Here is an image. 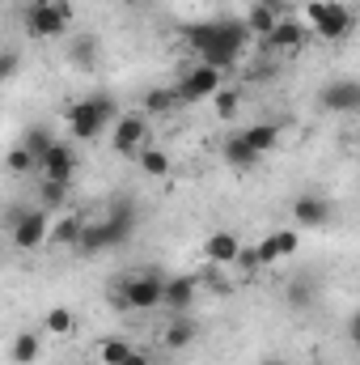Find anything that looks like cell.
Segmentation results:
<instances>
[{"mask_svg": "<svg viewBox=\"0 0 360 365\" xmlns=\"http://www.w3.org/2000/svg\"><path fill=\"white\" fill-rule=\"evenodd\" d=\"M255 255H259V268H268V264H275V259H280V255H275V242H271V238H263V242L255 247Z\"/></svg>", "mask_w": 360, "mask_h": 365, "instance_id": "cell-33", "label": "cell"}, {"mask_svg": "<svg viewBox=\"0 0 360 365\" xmlns=\"http://www.w3.org/2000/svg\"><path fill=\"white\" fill-rule=\"evenodd\" d=\"M136 162H140V170H144L149 179H166V175H170V153H166V149H149V145H144V149L136 153Z\"/></svg>", "mask_w": 360, "mask_h": 365, "instance_id": "cell-22", "label": "cell"}, {"mask_svg": "<svg viewBox=\"0 0 360 365\" xmlns=\"http://www.w3.org/2000/svg\"><path fill=\"white\" fill-rule=\"evenodd\" d=\"M191 51L199 56V64L229 73L238 64V56L250 47V30L242 26V17H221V21H199L186 30Z\"/></svg>", "mask_w": 360, "mask_h": 365, "instance_id": "cell-1", "label": "cell"}, {"mask_svg": "<svg viewBox=\"0 0 360 365\" xmlns=\"http://www.w3.org/2000/svg\"><path fill=\"white\" fill-rule=\"evenodd\" d=\"M68 60H73L77 68H93V60H97V38H90V34L73 38V47H68Z\"/></svg>", "mask_w": 360, "mask_h": 365, "instance_id": "cell-25", "label": "cell"}, {"mask_svg": "<svg viewBox=\"0 0 360 365\" xmlns=\"http://www.w3.org/2000/svg\"><path fill=\"white\" fill-rule=\"evenodd\" d=\"M153 365H157V361H153Z\"/></svg>", "mask_w": 360, "mask_h": 365, "instance_id": "cell-37", "label": "cell"}, {"mask_svg": "<svg viewBox=\"0 0 360 365\" xmlns=\"http://www.w3.org/2000/svg\"><path fill=\"white\" fill-rule=\"evenodd\" d=\"M238 102H242V98H238V90H225V86H221V90L212 93V106H216V115H225V119L238 110Z\"/></svg>", "mask_w": 360, "mask_h": 365, "instance_id": "cell-32", "label": "cell"}, {"mask_svg": "<svg viewBox=\"0 0 360 365\" xmlns=\"http://www.w3.org/2000/svg\"><path fill=\"white\" fill-rule=\"evenodd\" d=\"M68 4L64 0H30L21 9V21H26V34L30 38H64L68 30Z\"/></svg>", "mask_w": 360, "mask_h": 365, "instance_id": "cell-5", "label": "cell"}, {"mask_svg": "<svg viewBox=\"0 0 360 365\" xmlns=\"http://www.w3.org/2000/svg\"><path fill=\"white\" fill-rule=\"evenodd\" d=\"M97 353H102V361L106 365H123V357L132 353V344H127V340H102Z\"/></svg>", "mask_w": 360, "mask_h": 365, "instance_id": "cell-30", "label": "cell"}, {"mask_svg": "<svg viewBox=\"0 0 360 365\" xmlns=\"http://www.w3.org/2000/svg\"><path fill=\"white\" fill-rule=\"evenodd\" d=\"M123 365H153V357H149L144 349H132V353L123 357Z\"/></svg>", "mask_w": 360, "mask_h": 365, "instance_id": "cell-34", "label": "cell"}, {"mask_svg": "<svg viewBox=\"0 0 360 365\" xmlns=\"http://www.w3.org/2000/svg\"><path fill=\"white\" fill-rule=\"evenodd\" d=\"M81 225H85V217H60V221L47 230V242H55V247H77Z\"/></svg>", "mask_w": 360, "mask_h": 365, "instance_id": "cell-20", "label": "cell"}, {"mask_svg": "<svg viewBox=\"0 0 360 365\" xmlns=\"http://www.w3.org/2000/svg\"><path fill=\"white\" fill-rule=\"evenodd\" d=\"M242 140H246V145L263 158V153H271V149H275L280 128H275V123H255V128H246V132H242Z\"/></svg>", "mask_w": 360, "mask_h": 365, "instance_id": "cell-21", "label": "cell"}, {"mask_svg": "<svg viewBox=\"0 0 360 365\" xmlns=\"http://www.w3.org/2000/svg\"><path fill=\"white\" fill-rule=\"evenodd\" d=\"M43 323H47V331H51V336H73V331H77V314H73L68 306H51Z\"/></svg>", "mask_w": 360, "mask_h": 365, "instance_id": "cell-24", "label": "cell"}, {"mask_svg": "<svg viewBox=\"0 0 360 365\" xmlns=\"http://www.w3.org/2000/svg\"><path fill=\"white\" fill-rule=\"evenodd\" d=\"M9 225H13V247H17V251H38V247L47 242L51 212H47V208H26V212H13Z\"/></svg>", "mask_w": 360, "mask_h": 365, "instance_id": "cell-7", "label": "cell"}, {"mask_svg": "<svg viewBox=\"0 0 360 365\" xmlns=\"http://www.w3.org/2000/svg\"><path fill=\"white\" fill-rule=\"evenodd\" d=\"M179 106V93L174 90H149L144 93V115H166Z\"/></svg>", "mask_w": 360, "mask_h": 365, "instance_id": "cell-26", "label": "cell"}, {"mask_svg": "<svg viewBox=\"0 0 360 365\" xmlns=\"http://www.w3.org/2000/svg\"><path fill=\"white\" fill-rule=\"evenodd\" d=\"M322 106L331 115H352L360 106V81H331L322 90Z\"/></svg>", "mask_w": 360, "mask_h": 365, "instance_id": "cell-13", "label": "cell"}, {"mask_svg": "<svg viewBox=\"0 0 360 365\" xmlns=\"http://www.w3.org/2000/svg\"><path fill=\"white\" fill-rule=\"evenodd\" d=\"M331 212H335V208H331L322 195H301V200L292 204V221H297V225H327Z\"/></svg>", "mask_w": 360, "mask_h": 365, "instance_id": "cell-15", "label": "cell"}, {"mask_svg": "<svg viewBox=\"0 0 360 365\" xmlns=\"http://www.w3.org/2000/svg\"><path fill=\"white\" fill-rule=\"evenodd\" d=\"M271 242H275V255L284 259V255H292V251L301 247V234H297V230H275V234H271Z\"/></svg>", "mask_w": 360, "mask_h": 365, "instance_id": "cell-31", "label": "cell"}, {"mask_svg": "<svg viewBox=\"0 0 360 365\" xmlns=\"http://www.w3.org/2000/svg\"><path fill=\"white\" fill-rule=\"evenodd\" d=\"M38 353H43V340H38L34 331H21V336L13 340V349H9V357H13L17 365H34Z\"/></svg>", "mask_w": 360, "mask_h": 365, "instance_id": "cell-23", "label": "cell"}, {"mask_svg": "<svg viewBox=\"0 0 360 365\" xmlns=\"http://www.w3.org/2000/svg\"><path fill=\"white\" fill-rule=\"evenodd\" d=\"M136 230V212L132 208H115L110 217H93L81 225V238H77V251L81 255H106L115 247H123Z\"/></svg>", "mask_w": 360, "mask_h": 365, "instance_id": "cell-2", "label": "cell"}, {"mask_svg": "<svg viewBox=\"0 0 360 365\" xmlns=\"http://www.w3.org/2000/svg\"><path fill=\"white\" fill-rule=\"evenodd\" d=\"M195 340V323L186 319V314H174L170 323H166V331H162V344L166 349H186Z\"/></svg>", "mask_w": 360, "mask_h": 365, "instance_id": "cell-18", "label": "cell"}, {"mask_svg": "<svg viewBox=\"0 0 360 365\" xmlns=\"http://www.w3.org/2000/svg\"><path fill=\"white\" fill-rule=\"evenodd\" d=\"M17 73H21V51L4 47V51H0V86H9Z\"/></svg>", "mask_w": 360, "mask_h": 365, "instance_id": "cell-28", "label": "cell"}, {"mask_svg": "<svg viewBox=\"0 0 360 365\" xmlns=\"http://www.w3.org/2000/svg\"><path fill=\"white\" fill-rule=\"evenodd\" d=\"M238 251H242V242H238V234H229V230H221V234H212V238L203 242V259H208V264H216V268L233 264V259H238Z\"/></svg>", "mask_w": 360, "mask_h": 365, "instance_id": "cell-14", "label": "cell"}, {"mask_svg": "<svg viewBox=\"0 0 360 365\" xmlns=\"http://www.w3.org/2000/svg\"><path fill=\"white\" fill-rule=\"evenodd\" d=\"M115 149L119 153H127V158H136L144 145H149V119H144V110L140 115H119L115 119Z\"/></svg>", "mask_w": 360, "mask_h": 365, "instance_id": "cell-9", "label": "cell"}, {"mask_svg": "<svg viewBox=\"0 0 360 365\" xmlns=\"http://www.w3.org/2000/svg\"><path fill=\"white\" fill-rule=\"evenodd\" d=\"M123 110H119V102L110 98V93H85L81 102H73L68 106V128H73V136L77 140H93L106 123H115Z\"/></svg>", "mask_w": 360, "mask_h": 365, "instance_id": "cell-3", "label": "cell"}, {"mask_svg": "<svg viewBox=\"0 0 360 365\" xmlns=\"http://www.w3.org/2000/svg\"><path fill=\"white\" fill-rule=\"evenodd\" d=\"M225 162H229L233 170H250V166H259V153H255V149L242 140V132H238V136L225 140Z\"/></svg>", "mask_w": 360, "mask_h": 365, "instance_id": "cell-17", "label": "cell"}, {"mask_svg": "<svg viewBox=\"0 0 360 365\" xmlns=\"http://www.w3.org/2000/svg\"><path fill=\"white\" fill-rule=\"evenodd\" d=\"M195 293H199V280H195V276H170V280L162 284V306L174 310V314H186L191 302H195Z\"/></svg>", "mask_w": 360, "mask_h": 365, "instance_id": "cell-12", "label": "cell"}, {"mask_svg": "<svg viewBox=\"0 0 360 365\" xmlns=\"http://www.w3.org/2000/svg\"><path fill=\"white\" fill-rule=\"evenodd\" d=\"M275 21H280V13H275L271 4H263V0H259V4H255V9H250L246 17H242V26L250 30V38H268Z\"/></svg>", "mask_w": 360, "mask_h": 365, "instance_id": "cell-16", "label": "cell"}, {"mask_svg": "<svg viewBox=\"0 0 360 365\" xmlns=\"http://www.w3.org/2000/svg\"><path fill=\"white\" fill-rule=\"evenodd\" d=\"M123 289L115 293V302L123 306V310H157L162 306V284H166V276L157 272H136L127 276V280H119Z\"/></svg>", "mask_w": 360, "mask_h": 365, "instance_id": "cell-6", "label": "cell"}, {"mask_svg": "<svg viewBox=\"0 0 360 365\" xmlns=\"http://www.w3.org/2000/svg\"><path fill=\"white\" fill-rule=\"evenodd\" d=\"M305 26H297L292 17H280L275 26H271V34L263 38V47L268 51H280V56H297V51H305Z\"/></svg>", "mask_w": 360, "mask_h": 365, "instance_id": "cell-10", "label": "cell"}, {"mask_svg": "<svg viewBox=\"0 0 360 365\" xmlns=\"http://www.w3.org/2000/svg\"><path fill=\"white\" fill-rule=\"evenodd\" d=\"M38 166H43V175L51 182H60V187H68L73 175H77V158H73V149L64 145V140H55L43 158H38Z\"/></svg>", "mask_w": 360, "mask_h": 365, "instance_id": "cell-11", "label": "cell"}, {"mask_svg": "<svg viewBox=\"0 0 360 365\" xmlns=\"http://www.w3.org/2000/svg\"><path fill=\"white\" fill-rule=\"evenodd\" d=\"M64 195H68V187H60V182H43L38 187V208H60L64 204Z\"/></svg>", "mask_w": 360, "mask_h": 365, "instance_id": "cell-29", "label": "cell"}, {"mask_svg": "<svg viewBox=\"0 0 360 365\" xmlns=\"http://www.w3.org/2000/svg\"><path fill=\"white\" fill-rule=\"evenodd\" d=\"M51 145H55V132H51L47 123H30V128L21 132V149H26V153H34V158H43Z\"/></svg>", "mask_w": 360, "mask_h": 365, "instance_id": "cell-19", "label": "cell"}, {"mask_svg": "<svg viewBox=\"0 0 360 365\" xmlns=\"http://www.w3.org/2000/svg\"><path fill=\"white\" fill-rule=\"evenodd\" d=\"M263 365H284V361H263Z\"/></svg>", "mask_w": 360, "mask_h": 365, "instance_id": "cell-36", "label": "cell"}, {"mask_svg": "<svg viewBox=\"0 0 360 365\" xmlns=\"http://www.w3.org/2000/svg\"><path fill=\"white\" fill-rule=\"evenodd\" d=\"M225 86V73L221 68H208V64H195L186 77H182L174 93H179V102H203V98H212V93Z\"/></svg>", "mask_w": 360, "mask_h": 365, "instance_id": "cell-8", "label": "cell"}, {"mask_svg": "<svg viewBox=\"0 0 360 365\" xmlns=\"http://www.w3.org/2000/svg\"><path fill=\"white\" fill-rule=\"evenodd\" d=\"M4 166H9L13 175H30V170L38 166V158H34V153H26V149L17 145V149H9V153H4Z\"/></svg>", "mask_w": 360, "mask_h": 365, "instance_id": "cell-27", "label": "cell"}, {"mask_svg": "<svg viewBox=\"0 0 360 365\" xmlns=\"http://www.w3.org/2000/svg\"><path fill=\"white\" fill-rule=\"evenodd\" d=\"M305 21L314 26V34H318V38L339 43V38H348V34H352L356 13H352L348 4H339V0H314V4H305Z\"/></svg>", "mask_w": 360, "mask_h": 365, "instance_id": "cell-4", "label": "cell"}, {"mask_svg": "<svg viewBox=\"0 0 360 365\" xmlns=\"http://www.w3.org/2000/svg\"><path fill=\"white\" fill-rule=\"evenodd\" d=\"M123 4H144V0H123Z\"/></svg>", "mask_w": 360, "mask_h": 365, "instance_id": "cell-35", "label": "cell"}]
</instances>
